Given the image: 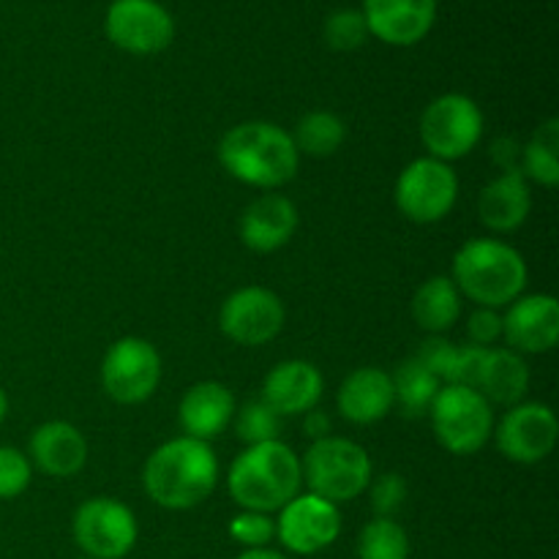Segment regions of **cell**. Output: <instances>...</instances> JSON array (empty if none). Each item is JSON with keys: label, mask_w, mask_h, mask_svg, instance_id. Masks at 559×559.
Returning <instances> with one entry per match:
<instances>
[{"label": "cell", "mask_w": 559, "mask_h": 559, "mask_svg": "<svg viewBox=\"0 0 559 559\" xmlns=\"http://www.w3.org/2000/svg\"><path fill=\"white\" fill-rule=\"evenodd\" d=\"M27 459L49 478H74L87 462V442L69 420H49L31 435Z\"/></svg>", "instance_id": "20"}, {"label": "cell", "mask_w": 559, "mask_h": 559, "mask_svg": "<svg viewBox=\"0 0 559 559\" xmlns=\"http://www.w3.org/2000/svg\"><path fill=\"white\" fill-rule=\"evenodd\" d=\"M85 559H91V557H85Z\"/></svg>", "instance_id": "39"}, {"label": "cell", "mask_w": 559, "mask_h": 559, "mask_svg": "<svg viewBox=\"0 0 559 559\" xmlns=\"http://www.w3.org/2000/svg\"><path fill=\"white\" fill-rule=\"evenodd\" d=\"M298 229V207L284 194H262L240 216V240L257 254L287 246Z\"/></svg>", "instance_id": "19"}, {"label": "cell", "mask_w": 559, "mask_h": 559, "mask_svg": "<svg viewBox=\"0 0 559 559\" xmlns=\"http://www.w3.org/2000/svg\"><path fill=\"white\" fill-rule=\"evenodd\" d=\"M235 559H287V557L278 555V551L273 549H246L243 555H238Z\"/></svg>", "instance_id": "37"}, {"label": "cell", "mask_w": 559, "mask_h": 559, "mask_svg": "<svg viewBox=\"0 0 559 559\" xmlns=\"http://www.w3.org/2000/svg\"><path fill=\"white\" fill-rule=\"evenodd\" d=\"M467 336H469V344H475V347H491V344L500 342L502 338L500 311L478 306V309L467 317Z\"/></svg>", "instance_id": "34"}, {"label": "cell", "mask_w": 559, "mask_h": 559, "mask_svg": "<svg viewBox=\"0 0 559 559\" xmlns=\"http://www.w3.org/2000/svg\"><path fill=\"white\" fill-rule=\"evenodd\" d=\"M338 413L355 426H371L391 415L393 409V380L388 371L377 366H364L347 374L336 393Z\"/></svg>", "instance_id": "21"}, {"label": "cell", "mask_w": 559, "mask_h": 559, "mask_svg": "<svg viewBox=\"0 0 559 559\" xmlns=\"http://www.w3.org/2000/svg\"><path fill=\"white\" fill-rule=\"evenodd\" d=\"M497 448L508 462L538 464L551 456L559 437L557 415L549 404L519 402L497 424Z\"/></svg>", "instance_id": "13"}, {"label": "cell", "mask_w": 559, "mask_h": 559, "mask_svg": "<svg viewBox=\"0 0 559 559\" xmlns=\"http://www.w3.org/2000/svg\"><path fill=\"white\" fill-rule=\"evenodd\" d=\"M437 442L453 456H473L495 435V409L467 385H442L429 409Z\"/></svg>", "instance_id": "6"}, {"label": "cell", "mask_w": 559, "mask_h": 559, "mask_svg": "<svg viewBox=\"0 0 559 559\" xmlns=\"http://www.w3.org/2000/svg\"><path fill=\"white\" fill-rule=\"evenodd\" d=\"M300 473H304V484L309 486L311 495L322 497L333 506L360 497L374 478L366 448L347 437L333 435L311 442L306 456L300 459Z\"/></svg>", "instance_id": "5"}, {"label": "cell", "mask_w": 559, "mask_h": 559, "mask_svg": "<svg viewBox=\"0 0 559 559\" xmlns=\"http://www.w3.org/2000/svg\"><path fill=\"white\" fill-rule=\"evenodd\" d=\"M342 533V513L338 506L317 495H298L278 511L276 538L293 555L311 557L317 551L336 544Z\"/></svg>", "instance_id": "14"}, {"label": "cell", "mask_w": 559, "mask_h": 559, "mask_svg": "<svg viewBox=\"0 0 559 559\" xmlns=\"http://www.w3.org/2000/svg\"><path fill=\"white\" fill-rule=\"evenodd\" d=\"M453 284L473 304L506 309L527 287V262L522 251L500 238H473L453 257Z\"/></svg>", "instance_id": "3"}, {"label": "cell", "mask_w": 559, "mask_h": 559, "mask_svg": "<svg viewBox=\"0 0 559 559\" xmlns=\"http://www.w3.org/2000/svg\"><path fill=\"white\" fill-rule=\"evenodd\" d=\"M358 559H409L407 530L393 519H371L358 535Z\"/></svg>", "instance_id": "28"}, {"label": "cell", "mask_w": 559, "mask_h": 559, "mask_svg": "<svg viewBox=\"0 0 559 559\" xmlns=\"http://www.w3.org/2000/svg\"><path fill=\"white\" fill-rule=\"evenodd\" d=\"M371 486V508L377 516L393 519V513L404 506L407 500V484L399 473H385L374 480Z\"/></svg>", "instance_id": "33"}, {"label": "cell", "mask_w": 559, "mask_h": 559, "mask_svg": "<svg viewBox=\"0 0 559 559\" xmlns=\"http://www.w3.org/2000/svg\"><path fill=\"white\" fill-rule=\"evenodd\" d=\"M33 478V464L27 453L0 445V500H16L25 495Z\"/></svg>", "instance_id": "31"}, {"label": "cell", "mask_w": 559, "mask_h": 559, "mask_svg": "<svg viewBox=\"0 0 559 559\" xmlns=\"http://www.w3.org/2000/svg\"><path fill=\"white\" fill-rule=\"evenodd\" d=\"M369 36L391 47H413L424 41L437 20V0H364Z\"/></svg>", "instance_id": "16"}, {"label": "cell", "mask_w": 559, "mask_h": 559, "mask_svg": "<svg viewBox=\"0 0 559 559\" xmlns=\"http://www.w3.org/2000/svg\"><path fill=\"white\" fill-rule=\"evenodd\" d=\"M162 382V355L140 336H123L102 360V388L112 402L142 404Z\"/></svg>", "instance_id": "10"}, {"label": "cell", "mask_w": 559, "mask_h": 559, "mask_svg": "<svg viewBox=\"0 0 559 559\" xmlns=\"http://www.w3.org/2000/svg\"><path fill=\"white\" fill-rule=\"evenodd\" d=\"M229 535L243 549H267V544L276 538V522L271 519V513L240 511L229 522Z\"/></svg>", "instance_id": "32"}, {"label": "cell", "mask_w": 559, "mask_h": 559, "mask_svg": "<svg viewBox=\"0 0 559 559\" xmlns=\"http://www.w3.org/2000/svg\"><path fill=\"white\" fill-rule=\"evenodd\" d=\"M325 380L309 360H284L267 371L262 382V402L271 404L282 418L306 415L320 404Z\"/></svg>", "instance_id": "17"}, {"label": "cell", "mask_w": 559, "mask_h": 559, "mask_svg": "<svg viewBox=\"0 0 559 559\" xmlns=\"http://www.w3.org/2000/svg\"><path fill=\"white\" fill-rule=\"evenodd\" d=\"M331 429H333L331 415L322 413V409L314 407L304 415V431L311 442L322 440V437H331Z\"/></svg>", "instance_id": "36"}, {"label": "cell", "mask_w": 559, "mask_h": 559, "mask_svg": "<svg viewBox=\"0 0 559 559\" xmlns=\"http://www.w3.org/2000/svg\"><path fill=\"white\" fill-rule=\"evenodd\" d=\"M235 396L224 382L205 380L191 385L178 404V424L183 437L211 442L224 435L235 418Z\"/></svg>", "instance_id": "18"}, {"label": "cell", "mask_w": 559, "mask_h": 559, "mask_svg": "<svg viewBox=\"0 0 559 559\" xmlns=\"http://www.w3.org/2000/svg\"><path fill=\"white\" fill-rule=\"evenodd\" d=\"M484 112L464 93H442L420 115V142L431 158L451 164L478 147Z\"/></svg>", "instance_id": "7"}, {"label": "cell", "mask_w": 559, "mask_h": 559, "mask_svg": "<svg viewBox=\"0 0 559 559\" xmlns=\"http://www.w3.org/2000/svg\"><path fill=\"white\" fill-rule=\"evenodd\" d=\"M304 473L300 459L282 440L246 445L233 462L227 475V489L243 511L273 513L282 511L289 500L300 495Z\"/></svg>", "instance_id": "4"}, {"label": "cell", "mask_w": 559, "mask_h": 559, "mask_svg": "<svg viewBox=\"0 0 559 559\" xmlns=\"http://www.w3.org/2000/svg\"><path fill=\"white\" fill-rule=\"evenodd\" d=\"M218 484V459L211 442L175 437L147 456L142 486L158 508L189 511L202 506Z\"/></svg>", "instance_id": "1"}, {"label": "cell", "mask_w": 559, "mask_h": 559, "mask_svg": "<svg viewBox=\"0 0 559 559\" xmlns=\"http://www.w3.org/2000/svg\"><path fill=\"white\" fill-rule=\"evenodd\" d=\"M104 31L123 52L156 55L173 44L175 20L158 0H112Z\"/></svg>", "instance_id": "11"}, {"label": "cell", "mask_w": 559, "mask_h": 559, "mask_svg": "<svg viewBox=\"0 0 559 559\" xmlns=\"http://www.w3.org/2000/svg\"><path fill=\"white\" fill-rule=\"evenodd\" d=\"M459 317H462V293L451 276H431L415 289L413 320L418 322L420 331L442 336L456 325Z\"/></svg>", "instance_id": "24"}, {"label": "cell", "mask_w": 559, "mask_h": 559, "mask_svg": "<svg viewBox=\"0 0 559 559\" xmlns=\"http://www.w3.org/2000/svg\"><path fill=\"white\" fill-rule=\"evenodd\" d=\"M344 140H347V126L338 115L328 112V109L306 112L293 131V142L298 153L314 158L333 156L344 145Z\"/></svg>", "instance_id": "27"}, {"label": "cell", "mask_w": 559, "mask_h": 559, "mask_svg": "<svg viewBox=\"0 0 559 559\" xmlns=\"http://www.w3.org/2000/svg\"><path fill=\"white\" fill-rule=\"evenodd\" d=\"M71 533L91 559H123L134 549L140 527L129 506L112 497H91L74 511Z\"/></svg>", "instance_id": "9"}, {"label": "cell", "mask_w": 559, "mask_h": 559, "mask_svg": "<svg viewBox=\"0 0 559 559\" xmlns=\"http://www.w3.org/2000/svg\"><path fill=\"white\" fill-rule=\"evenodd\" d=\"M284 429V418L260 399V402H249L240 409H235V431L246 445H260V442L278 440Z\"/></svg>", "instance_id": "29"}, {"label": "cell", "mask_w": 559, "mask_h": 559, "mask_svg": "<svg viewBox=\"0 0 559 559\" xmlns=\"http://www.w3.org/2000/svg\"><path fill=\"white\" fill-rule=\"evenodd\" d=\"M530 211H533V191L530 180L519 169L497 175L480 189L478 216L491 233H516L530 218Z\"/></svg>", "instance_id": "22"}, {"label": "cell", "mask_w": 559, "mask_h": 559, "mask_svg": "<svg viewBox=\"0 0 559 559\" xmlns=\"http://www.w3.org/2000/svg\"><path fill=\"white\" fill-rule=\"evenodd\" d=\"M322 36H325L328 47L336 52H353L369 38V27L358 9H338L325 20Z\"/></svg>", "instance_id": "30"}, {"label": "cell", "mask_w": 559, "mask_h": 559, "mask_svg": "<svg viewBox=\"0 0 559 559\" xmlns=\"http://www.w3.org/2000/svg\"><path fill=\"white\" fill-rule=\"evenodd\" d=\"M491 162L502 169V173H513L522 164V142L513 136H497L491 142ZM522 173V169H519Z\"/></svg>", "instance_id": "35"}, {"label": "cell", "mask_w": 559, "mask_h": 559, "mask_svg": "<svg viewBox=\"0 0 559 559\" xmlns=\"http://www.w3.org/2000/svg\"><path fill=\"white\" fill-rule=\"evenodd\" d=\"M508 349L527 355L551 353L559 342V304L555 295H522L502 314Z\"/></svg>", "instance_id": "15"}, {"label": "cell", "mask_w": 559, "mask_h": 559, "mask_svg": "<svg viewBox=\"0 0 559 559\" xmlns=\"http://www.w3.org/2000/svg\"><path fill=\"white\" fill-rule=\"evenodd\" d=\"M284 304L265 287H240L229 295L218 311V328L229 342L240 347H262L282 333Z\"/></svg>", "instance_id": "12"}, {"label": "cell", "mask_w": 559, "mask_h": 559, "mask_svg": "<svg viewBox=\"0 0 559 559\" xmlns=\"http://www.w3.org/2000/svg\"><path fill=\"white\" fill-rule=\"evenodd\" d=\"M396 207L415 224H437L456 207L459 178L451 164L440 158H415L396 180Z\"/></svg>", "instance_id": "8"}, {"label": "cell", "mask_w": 559, "mask_h": 559, "mask_svg": "<svg viewBox=\"0 0 559 559\" xmlns=\"http://www.w3.org/2000/svg\"><path fill=\"white\" fill-rule=\"evenodd\" d=\"M5 415H9V396H5V391L0 388V424L5 420Z\"/></svg>", "instance_id": "38"}, {"label": "cell", "mask_w": 559, "mask_h": 559, "mask_svg": "<svg viewBox=\"0 0 559 559\" xmlns=\"http://www.w3.org/2000/svg\"><path fill=\"white\" fill-rule=\"evenodd\" d=\"M473 388L484 393L486 402L495 407H513L530 391V366L519 353L508 347H486L480 355V366L475 371Z\"/></svg>", "instance_id": "23"}, {"label": "cell", "mask_w": 559, "mask_h": 559, "mask_svg": "<svg viewBox=\"0 0 559 559\" xmlns=\"http://www.w3.org/2000/svg\"><path fill=\"white\" fill-rule=\"evenodd\" d=\"M522 175L527 180L555 189L559 183V120L551 118L538 126L527 145H522Z\"/></svg>", "instance_id": "26"}, {"label": "cell", "mask_w": 559, "mask_h": 559, "mask_svg": "<svg viewBox=\"0 0 559 559\" xmlns=\"http://www.w3.org/2000/svg\"><path fill=\"white\" fill-rule=\"evenodd\" d=\"M393 380V407L404 415V418H424L429 415L431 402L440 393L442 382L420 364L418 358H407L399 364Z\"/></svg>", "instance_id": "25"}, {"label": "cell", "mask_w": 559, "mask_h": 559, "mask_svg": "<svg viewBox=\"0 0 559 559\" xmlns=\"http://www.w3.org/2000/svg\"><path fill=\"white\" fill-rule=\"evenodd\" d=\"M218 162L235 180L276 191L298 175L300 153L287 129L267 120L233 126L218 142Z\"/></svg>", "instance_id": "2"}]
</instances>
